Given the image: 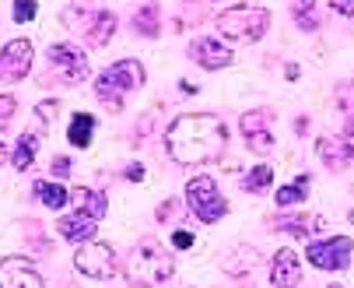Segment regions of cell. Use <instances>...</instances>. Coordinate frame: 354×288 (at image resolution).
Segmentation results:
<instances>
[{
	"label": "cell",
	"mask_w": 354,
	"mask_h": 288,
	"mask_svg": "<svg viewBox=\"0 0 354 288\" xmlns=\"http://www.w3.org/2000/svg\"><path fill=\"white\" fill-rule=\"evenodd\" d=\"M225 141H228L225 120L214 113H186L172 120V127L165 130V148L179 165H204L221 159Z\"/></svg>",
	"instance_id": "6da1fadb"
},
{
	"label": "cell",
	"mask_w": 354,
	"mask_h": 288,
	"mask_svg": "<svg viewBox=\"0 0 354 288\" xmlns=\"http://www.w3.org/2000/svg\"><path fill=\"white\" fill-rule=\"evenodd\" d=\"M172 257L165 253V246L158 239H140V243L130 250V260H127V278L130 285L137 288H158L169 274H172Z\"/></svg>",
	"instance_id": "7a4b0ae2"
},
{
	"label": "cell",
	"mask_w": 354,
	"mask_h": 288,
	"mask_svg": "<svg viewBox=\"0 0 354 288\" xmlns=\"http://www.w3.org/2000/svg\"><path fill=\"white\" fill-rule=\"evenodd\" d=\"M140 84H144V67L137 60H120V64H113L102 78L95 81V95H98V102L120 109V99L127 91L140 88Z\"/></svg>",
	"instance_id": "3957f363"
},
{
	"label": "cell",
	"mask_w": 354,
	"mask_h": 288,
	"mask_svg": "<svg viewBox=\"0 0 354 288\" xmlns=\"http://www.w3.org/2000/svg\"><path fill=\"white\" fill-rule=\"evenodd\" d=\"M270 25V15L263 8H232L218 18V32L221 39H232V42H257Z\"/></svg>",
	"instance_id": "277c9868"
},
{
	"label": "cell",
	"mask_w": 354,
	"mask_h": 288,
	"mask_svg": "<svg viewBox=\"0 0 354 288\" xmlns=\"http://www.w3.org/2000/svg\"><path fill=\"white\" fill-rule=\"evenodd\" d=\"M186 201H189V211H193L200 222H218V218L228 211L221 190H218V183H214L211 176L189 179V183H186Z\"/></svg>",
	"instance_id": "5b68a950"
},
{
	"label": "cell",
	"mask_w": 354,
	"mask_h": 288,
	"mask_svg": "<svg viewBox=\"0 0 354 288\" xmlns=\"http://www.w3.org/2000/svg\"><path fill=\"white\" fill-rule=\"evenodd\" d=\"M49 71H53L64 84H81L91 67H88V57L77 50L74 42H60V46H49Z\"/></svg>",
	"instance_id": "8992f818"
},
{
	"label": "cell",
	"mask_w": 354,
	"mask_h": 288,
	"mask_svg": "<svg viewBox=\"0 0 354 288\" xmlns=\"http://www.w3.org/2000/svg\"><path fill=\"white\" fill-rule=\"evenodd\" d=\"M74 267H77L84 278L106 281V278L116 274V253H113L106 243H84V246H77Z\"/></svg>",
	"instance_id": "52a82bcc"
},
{
	"label": "cell",
	"mask_w": 354,
	"mask_h": 288,
	"mask_svg": "<svg viewBox=\"0 0 354 288\" xmlns=\"http://www.w3.org/2000/svg\"><path fill=\"white\" fill-rule=\"evenodd\" d=\"M32 57H35V50H32V42H28V39H15V42H8L4 50H0V84H15V81H21V78L32 71Z\"/></svg>",
	"instance_id": "ba28073f"
},
{
	"label": "cell",
	"mask_w": 354,
	"mask_h": 288,
	"mask_svg": "<svg viewBox=\"0 0 354 288\" xmlns=\"http://www.w3.org/2000/svg\"><path fill=\"white\" fill-rule=\"evenodd\" d=\"M351 246L354 243L347 235H337V239H326V243H313L306 250V257H309V264H316L323 271H344L351 260Z\"/></svg>",
	"instance_id": "9c48e42d"
},
{
	"label": "cell",
	"mask_w": 354,
	"mask_h": 288,
	"mask_svg": "<svg viewBox=\"0 0 354 288\" xmlns=\"http://www.w3.org/2000/svg\"><path fill=\"white\" fill-rule=\"evenodd\" d=\"M0 288H46V281L28 260L8 257V260H0Z\"/></svg>",
	"instance_id": "30bf717a"
},
{
	"label": "cell",
	"mask_w": 354,
	"mask_h": 288,
	"mask_svg": "<svg viewBox=\"0 0 354 288\" xmlns=\"http://www.w3.org/2000/svg\"><path fill=\"white\" fill-rule=\"evenodd\" d=\"M242 134H245L249 148L257 152V155L274 152V134H270V120H267V113H263V109L245 113V116H242Z\"/></svg>",
	"instance_id": "8fae6325"
},
{
	"label": "cell",
	"mask_w": 354,
	"mask_h": 288,
	"mask_svg": "<svg viewBox=\"0 0 354 288\" xmlns=\"http://www.w3.org/2000/svg\"><path fill=\"white\" fill-rule=\"evenodd\" d=\"M189 57L204 67V71H221L232 64V50L221 42V39H196L189 46Z\"/></svg>",
	"instance_id": "7c38bea8"
},
{
	"label": "cell",
	"mask_w": 354,
	"mask_h": 288,
	"mask_svg": "<svg viewBox=\"0 0 354 288\" xmlns=\"http://www.w3.org/2000/svg\"><path fill=\"white\" fill-rule=\"evenodd\" d=\"M270 281L277 288H295L301 281V264H298V257L291 250H277V257L270 264Z\"/></svg>",
	"instance_id": "4fadbf2b"
},
{
	"label": "cell",
	"mask_w": 354,
	"mask_h": 288,
	"mask_svg": "<svg viewBox=\"0 0 354 288\" xmlns=\"http://www.w3.org/2000/svg\"><path fill=\"white\" fill-rule=\"evenodd\" d=\"M95 218H88V215H67V218H60V225H57V232L67 239V243H77V246H84V243H91V235H95Z\"/></svg>",
	"instance_id": "5bb4252c"
},
{
	"label": "cell",
	"mask_w": 354,
	"mask_h": 288,
	"mask_svg": "<svg viewBox=\"0 0 354 288\" xmlns=\"http://www.w3.org/2000/svg\"><path fill=\"white\" fill-rule=\"evenodd\" d=\"M316 152H319V159H323L330 169H344V165L354 159V141H330V137H319Z\"/></svg>",
	"instance_id": "9a60e30c"
},
{
	"label": "cell",
	"mask_w": 354,
	"mask_h": 288,
	"mask_svg": "<svg viewBox=\"0 0 354 288\" xmlns=\"http://www.w3.org/2000/svg\"><path fill=\"white\" fill-rule=\"evenodd\" d=\"M113 32H116V15L113 11H95L91 21L84 25V35H88L91 46H106L113 39Z\"/></svg>",
	"instance_id": "2e32d148"
},
{
	"label": "cell",
	"mask_w": 354,
	"mask_h": 288,
	"mask_svg": "<svg viewBox=\"0 0 354 288\" xmlns=\"http://www.w3.org/2000/svg\"><path fill=\"white\" fill-rule=\"evenodd\" d=\"M74 201H77V211L88 215V218H106V197L98 190H74Z\"/></svg>",
	"instance_id": "e0dca14e"
},
{
	"label": "cell",
	"mask_w": 354,
	"mask_h": 288,
	"mask_svg": "<svg viewBox=\"0 0 354 288\" xmlns=\"http://www.w3.org/2000/svg\"><path fill=\"white\" fill-rule=\"evenodd\" d=\"M91 134H95V116H88V113H77L71 120V127H67V141L74 144V148H88Z\"/></svg>",
	"instance_id": "ac0fdd59"
},
{
	"label": "cell",
	"mask_w": 354,
	"mask_h": 288,
	"mask_svg": "<svg viewBox=\"0 0 354 288\" xmlns=\"http://www.w3.org/2000/svg\"><path fill=\"white\" fill-rule=\"evenodd\" d=\"M35 194H39V201H42L46 208H53V211H60V208L67 204V190H64L60 183H46V179H39V183H35Z\"/></svg>",
	"instance_id": "d6986e66"
},
{
	"label": "cell",
	"mask_w": 354,
	"mask_h": 288,
	"mask_svg": "<svg viewBox=\"0 0 354 288\" xmlns=\"http://www.w3.org/2000/svg\"><path fill=\"white\" fill-rule=\"evenodd\" d=\"M35 148H39L35 134H21V137H18V148H15V159H11L18 172L32 169V162H35Z\"/></svg>",
	"instance_id": "ffe728a7"
},
{
	"label": "cell",
	"mask_w": 354,
	"mask_h": 288,
	"mask_svg": "<svg viewBox=\"0 0 354 288\" xmlns=\"http://www.w3.org/2000/svg\"><path fill=\"white\" fill-rule=\"evenodd\" d=\"M306 194H309V176H298L291 186H281V190H277V204H281V208L301 204V201H306Z\"/></svg>",
	"instance_id": "44dd1931"
},
{
	"label": "cell",
	"mask_w": 354,
	"mask_h": 288,
	"mask_svg": "<svg viewBox=\"0 0 354 288\" xmlns=\"http://www.w3.org/2000/svg\"><path fill=\"white\" fill-rule=\"evenodd\" d=\"M257 264H260V250L242 246V250H235V253L225 260V271H228V274H242L245 267H257Z\"/></svg>",
	"instance_id": "7402d4cb"
},
{
	"label": "cell",
	"mask_w": 354,
	"mask_h": 288,
	"mask_svg": "<svg viewBox=\"0 0 354 288\" xmlns=\"http://www.w3.org/2000/svg\"><path fill=\"white\" fill-rule=\"evenodd\" d=\"M270 183H274V169H270V165H257V169L242 179V186L249 190V194H260V190H267Z\"/></svg>",
	"instance_id": "603a6c76"
},
{
	"label": "cell",
	"mask_w": 354,
	"mask_h": 288,
	"mask_svg": "<svg viewBox=\"0 0 354 288\" xmlns=\"http://www.w3.org/2000/svg\"><path fill=\"white\" fill-rule=\"evenodd\" d=\"M133 25H137V32H140V35H158V8H155V4L140 8V11H137V18H133Z\"/></svg>",
	"instance_id": "cb8c5ba5"
},
{
	"label": "cell",
	"mask_w": 354,
	"mask_h": 288,
	"mask_svg": "<svg viewBox=\"0 0 354 288\" xmlns=\"http://www.w3.org/2000/svg\"><path fill=\"white\" fill-rule=\"evenodd\" d=\"M281 228L291 235H309V228H323V218H288L281 222Z\"/></svg>",
	"instance_id": "d4e9b609"
},
{
	"label": "cell",
	"mask_w": 354,
	"mask_h": 288,
	"mask_svg": "<svg viewBox=\"0 0 354 288\" xmlns=\"http://www.w3.org/2000/svg\"><path fill=\"white\" fill-rule=\"evenodd\" d=\"M309 8H313V0H298V8H295V21L301 25V28H316V18L309 15Z\"/></svg>",
	"instance_id": "484cf974"
},
{
	"label": "cell",
	"mask_w": 354,
	"mask_h": 288,
	"mask_svg": "<svg viewBox=\"0 0 354 288\" xmlns=\"http://www.w3.org/2000/svg\"><path fill=\"white\" fill-rule=\"evenodd\" d=\"M35 18V0H15V21H32Z\"/></svg>",
	"instance_id": "4316f807"
},
{
	"label": "cell",
	"mask_w": 354,
	"mask_h": 288,
	"mask_svg": "<svg viewBox=\"0 0 354 288\" xmlns=\"http://www.w3.org/2000/svg\"><path fill=\"white\" fill-rule=\"evenodd\" d=\"M172 246H179V250H186V246H193V235H189V232H183V228H179V232H176V235H172Z\"/></svg>",
	"instance_id": "83f0119b"
},
{
	"label": "cell",
	"mask_w": 354,
	"mask_h": 288,
	"mask_svg": "<svg viewBox=\"0 0 354 288\" xmlns=\"http://www.w3.org/2000/svg\"><path fill=\"white\" fill-rule=\"evenodd\" d=\"M35 113H39V116H42V120L49 123V120L57 116V102H39V109H35Z\"/></svg>",
	"instance_id": "f1b7e54d"
},
{
	"label": "cell",
	"mask_w": 354,
	"mask_h": 288,
	"mask_svg": "<svg viewBox=\"0 0 354 288\" xmlns=\"http://www.w3.org/2000/svg\"><path fill=\"white\" fill-rule=\"evenodd\" d=\"M330 8L340 15H354V0H330Z\"/></svg>",
	"instance_id": "f546056e"
},
{
	"label": "cell",
	"mask_w": 354,
	"mask_h": 288,
	"mask_svg": "<svg viewBox=\"0 0 354 288\" xmlns=\"http://www.w3.org/2000/svg\"><path fill=\"white\" fill-rule=\"evenodd\" d=\"M67 169H71V162H67V159H64V155H60V159H57V162H53V172H57V176H64V172H67Z\"/></svg>",
	"instance_id": "4dcf8cb0"
},
{
	"label": "cell",
	"mask_w": 354,
	"mask_h": 288,
	"mask_svg": "<svg viewBox=\"0 0 354 288\" xmlns=\"http://www.w3.org/2000/svg\"><path fill=\"white\" fill-rule=\"evenodd\" d=\"M11 109H15L11 99H0V116H11Z\"/></svg>",
	"instance_id": "1f68e13d"
},
{
	"label": "cell",
	"mask_w": 354,
	"mask_h": 288,
	"mask_svg": "<svg viewBox=\"0 0 354 288\" xmlns=\"http://www.w3.org/2000/svg\"><path fill=\"white\" fill-rule=\"evenodd\" d=\"M140 176H144L140 165H130V169H127V179H140Z\"/></svg>",
	"instance_id": "d6a6232c"
},
{
	"label": "cell",
	"mask_w": 354,
	"mask_h": 288,
	"mask_svg": "<svg viewBox=\"0 0 354 288\" xmlns=\"http://www.w3.org/2000/svg\"><path fill=\"white\" fill-rule=\"evenodd\" d=\"M347 137H351V141H354V116H351V120H347Z\"/></svg>",
	"instance_id": "836d02e7"
},
{
	"label": "cell",
	"mask_w": 354,
	"mask_h": 288,
	"mask_svg": "<svg viewBox=\"0 0 354 288\" xmlns=\"http://www.w3.org/2000/svg\"><path fill=\"white\" fill-rule=\"evenodd\" d=\"M4 159H8V148H4V141H0V165H4Z\"/></svg>",
	"instance_id": "e575fe53"
},
{
	"label": "cell",
	"mask_w": 354,
	"mask_h": 288,
	"mask_svg": "<svg viewBox=\"0 0 354 288\" xmlns=\"http://www.w3.org/2000/svg\"><path fill=\"white\" fill-rule=\"evenodd\" d=\"M330 288H344V285H330Z\"/></svg>",
	"instance_id": "d590c367"
}]
</instances>
